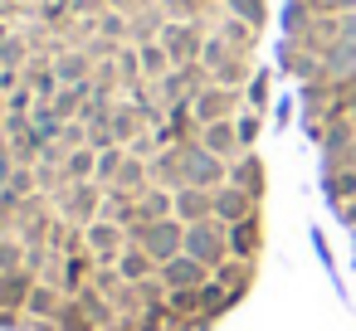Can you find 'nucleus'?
Segmentation results:
<instances>
[{"label": "nucleus", "mask_w": 356, "mask_h": 331, "mask_svg": "<svg viewBox=\"0 0 356 331\" xmlns=\"http://www.w3.org/2000/svg\"><path fill=\"white\" fill-rule=\"evenodd\" d=\"M268 0H0V331H215L264 258Z\"/></svg>", "instance_id": "obj_1"}]
</instances>
